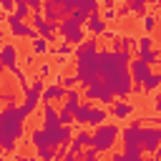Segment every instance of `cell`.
Wrapping results in <instances>:
<instances>
[{"mask_svg": "<svg viewBox=\"0 0 161 161\" xmlns=\"http://www.w3.org/2000/svg\"><path fill=\"white\" fill-rule=\"evenodd\" d=\"M121 138H123V148H141V118L131 121V126L123 128Z\"/></svg>", "mask_w": 161, "mask_h": 161, "instance_id": "obj_11", "label": "cell"}, {"mask_svg": "<svg viewBox=\"0 0 161 161\" xmlns=\"http://www.w3.org/2000/svg\"><path fill=\"white\" fill-rule=\"evenodd\" d=\"M5 23H8V30H10L13 38H25V40L38 38V30H35L33 25H28L25 20H20L15 13H8V15H5Z\"/></svg>", "mask_w": 161, "mask_h": 161, "instance_id": "obj_6", "label": "cell"}, {"mask_svg": "<svg viewBox=\"0 0 161 161\" xmlns=\"http://www.w3.org/2000/svg\"><path fill=\"white\" fill-rule=\"evenodd\" d=\"M103 38H106V40H116V38H118V33H116V30H106V33H103Z\"/></svg>", "mask_w": 161, "mask_h": 161, "instance_id": "obj_43", "label": "cell"}, {"mask_svg": "<svg viewBox=\"0 0 161 161\" xmlns=\"http://www.w3.org/2000/svg\"><path fill=\"white\" fill-rule=\"evenodd\" d=\"M116 5V0H103V8H113Z\"/></svg>", "mask_w": 161, "mask_h": 161, "instance_id": "obj_47", "label": "cell"}, {"mask_svg": "<svg viewBox=\"0 0 161 161\" xmlns=\"http://www.w3.org/2000/svg\"><path fill=\"white\" fill-rule=\"evenodd\" d=\"M80 8H83V10H88V13H98L101 0H80Z\"/></svg>", "mask_w": 161, "mask_h": 161, "instance_id": "obj_32", "label": "cell"}, {"mask_svg": "<svg viewBox=\"0 0 161 161\" xmlns=\"http://www.w3.org/2000/svg\"><path fill=\"white\" fill-rule=\"evenodd\" d=\"M126 3L131 5V13H133V15H138V18L146 15V3H148V0H126Z\"/></svg>", "mask_w": 161, "mask_h": 161, "instance_id": "obj_27", "label": "cell"}, {"mask_svg": "<svg viewBox=\"0 0 161 161\" xmlns=\"http://www.w3.org/2000/svg\"><path fill=\"white\" fill-rule=\"evenodd\" d=\"M25 113H23V108L15 103V106H5L3 108V113H0V131H3V136H0V146H3V151H13L15 148V141L18 138H23V133H25Z\"/></svg>", "mask_w": 161, "mask_h": 161, "instance_id": "obj_2", "label": "cell"}, {"mask_svg": "<svg viewBox=\"0 0 161 161\" xmlns=\"http://www.w3.org/2000/svg\"><path fill=\"white\" fill-rule=\"evenodd\" d=\"M108 111L106 108H93V113H91V121H88V128H98V126H103L106 121H108Z\"/></svg>", "mask_w": 161, "mask_h": 161, "instance_id": "obj_20", "label": "cell"}, {"mask_svg": "<svg viewBox=\"0 0 161 161\" xmlns=\"http://www.w3.org/2000/svg\"><path fill=\"white\" fill-rule=\"evenodd\" d=\"M68 18H73L78 25H86V23H88V18H91V13H88V10H83V8H78V10H73Z\"/></svg>", "mask_w": 161, "mask_h": 161, "instance_id": "obj_28", "label": "cell"}, {"mask_svg": "<svg viewBox=\"0 0 161 161\" xmlns=\"http://www.w3.org/2000/svg\"><path fill=\"white\" fill-rule=\"evenodd\" d=\"M15 161H43L40 156H18Z\"/></svg>", "mask_w": 161, "mask_h": 161, "instance_id": "obj_44", "label": "cell"}, {"mask_svg": "<svg viewBox=\"0 0 161 161\" xmlns=\"http://www.w3.org/2000/svg\"><path fill=\"white\" fill-rule=\"evenodd\" d=\"M35 58H38V55H35V53H28V55H25V58H23V63H25V65H35V63H38V60H35Z\"/></svg>", "mask_w": 161, "mask_h": 161, "instance_id": "obj_41", "label": "cell"}, {"mask_svg": "<svg viewBox=\"0 0 161 161\" xmlns=\"http://www.w3.org/2000/svg\"><path fill=\"white\" fill-rule=\"evenodd\" d=\"M53 3L65 13V18H68L73 10H78V8H80V0H53Z\"/></svg>", "mask_w": 161, "mask_h": 161, "instance_id": "obj_23", "label": "cell"}, {"mask_svg": "<svg viewBox=\"0 0 161 161\" xmlns=\"http://www.w3.org/2000/svg\"><path fill=\"white\" fill-rule=\"evenodd\" d=\"M103 20H106V23L118 20V10H116V8H106V10H103Z\"/></svg>", "mask_w": 161, "mask_h": 161, "instance_id": "obj_35", "label": "cell"}, {"mask_svg": "<svg viewBox=\"0 0 161 161\" xmlns=\"http://www.w3.org/2000/svg\"><path fill=\"white\" fill-rule=\"evenodd\" d=\"M113 50H118V53H121V50H126V48H123V38H121V35L113 40Z\"/></svg>", "mask_w": 161, "mask_h": 161, "instance_id": "obj_42", "label": "cell"}, {"mask_svg": "<svg viewBox=\"0 0 161 161\" xmlns=\"http://www.w3.org/2000/svg\"><path fill=\"white\" fill-rule=\"evenodd\" d=\"M151 45H153V38H151L148 33H143V35L138 38V45H136V50H151Z\"/></svg>", "mask_w": 161, "mask_h": 161, "instance_id": "obj_30", "label": "cell"}, {"mask_svg": "<svg viewBox=\"0 0 161 161\" xmlns=\"http://www.w3.org/2000/svg\"><path fill=\"white\" fill-rule=\"evenodd\" d=\"M68 88L63 83H53V86H45L43 91V103H50V101H58V98H65Z\"/></svg>", "mask_w": 161, "mask_h": 161, "instance_id": "obj_18", "label": "cell"}, {"mask_svg": "<svg viewBox=\"0 0 161 161\" xmlns=\"http://www.w3.org/2000/svg\"><path fill=\"white\" fill-rule=\"evenodd\" d=\"M148 161H158V158H156V156H153V158H148Z\"/></svg>", "mask_w": 161, "mask_h": 161, "instance_id": "obj_50", "label": "cell"}, {"mask_svg": "<svg viewBox=\"0 0 161 161\" xmlns=\"http://www.w3.org/2000/svg\"><path fill=\"white\" fill-rule=\"evenodd\" d=\"M43 91H45V78H40V75H35V80H33V86L23 93L25 98H23V113L25 116H30L35 108H38V103H43Z\"/></svg>", "mask_w": 161, "mask_h": 161, "instance_id": "obj_5", "label": "cell"}, {"mask_svg": "<svg viewBox=\"0 0 161 161\" xmlns=\"http://www.w3.org/2000/svg\"><path fill=\"white\" fill-rule=\"evenodd\" d=\"M83 96H86V101H98L101 106H113V103H116V96L111 93V88H108L103 80H98V83L88 86Z\"/></svg>", "mask_w": 161, "mask_h": 161, "instance_id": "obj_9", "label": "cell"}, {"mask_svg": "<svg viewBox=\"0 0 161 161\" xmlns=\"http://www.w3.org/2000/svg\"><path fill=\"white\" fill-rule=\"evenodd\" d=\"M131 50H98V70H101V80L111 88V93L116 98H126L133 91V78H131Z\"/></svg>", "mask_w": 161, "mask_h": 161, "instance_id": "obj_1", "label": "cell"}, {"mask_svg": "<svg viewBox=\"0 0 161 161\" xmlns=\"http://www.w3.org/2000/svg\"><path fill=\"white\" fill-rule=\"evenodd\" d=\"M141 148L151 156L161 148V126H141Z\"/></svg>", "mask_w": 161, "mask_h": 161, "instance_id": "obj_7", "label": "cell"}, {"mask_svg": "<svg viewBox=\"0 0 161 161\" xmlns=\"http://www.w3.org/2000/svg\"><path fill=\"white\" fill-rule=\"evenodd\" d=\"M10 73H13V75H15V80H18V86H20V91H23V93H25V91H28V88H30V83H28V73H25V70H23V68H20V65H18V68H15V70H10Z\"/></svg>", "mask_w": 161, "mask_h": 161, "instance_id": "obj_24", "label": "cell"}, {"mask_svg": "<svg viewBox=\"0 0 161 161\" xmlns=\"http://www.w3.org/2000/svg\"><path fill=\"white\" fill-rule=\"evenodd\" d=\"M50 73H53V65H50V63H45V60H43V63H40V65H38V75H40V78H48V75H50Z\"/></svg>", "mask_w": 161, "mask_h": 161, "instance_id": "obj_33", "label": "cell"}, {"mask_svg": "<svg viewBox=\"0 0 161 161\" xmlns=\"http://www.w3.org/2000/svg\"><path fill=\"white\" fill-rule=\"evenodd\" d=\"M13 13H15V15L20 18V20H30V15H33V10H30V5H28V0H25V3H18Z\"/></svg>", "mask_w": 161, "mask_h": 161, "instance_id": "obj_25", "label": "cell"}, {"mask_svg": "<svg viewBox=\"0 0 161 161\" xmlns=\"http://www.w3.org/2000/svg\"><path fill=\"white\" fill-rule=\"evenodd\" d=\"M28 5H30V10H33V13H40V10H43V5H45V0H28Z\"/></svg>", "mask_w": 161, "mask_h": 161, "instance_id": "obj_37", "label": "cell"}, {"mask_svg": "<svg viewBox=\"0 0 161 161\" xmlns=\"http://www.w3.org/2000/svg\"><path fill=\"white\" fill-rule=\"evenodd\" d=\"M133 113H136V106L128 103V101H116V103L111 106V116L118 118V121H126V118H131Z\"/></svg>", "mask_w": 161, "mask_h": 161, "instance_id": "obj_16", "label": "cell"}, {"mask_svg": "<svg viewBox=\"0 0 161 161\" xmlns=\"http://www.w3.org/2000/svg\"><path fill=\"white\" fill-rule=\"evenodd\" d=\"M153 156H156V158H161V148H158V151H156V153H153Z\"/></svg>", "mask_w": 161, "mask_h": 161, "instance_id": "obj_48", "label": "cell"}, {"mask_svg": "<svg viewBox=\"0 0 161 161\" xmlns=\"http://www.w3.org/2000/svg\"><path fill=\"white\" fill-rule=\"evenodd\" d=\"M63 78H65L63 73H55V75H53V80H55V83H63Z\"/></svg>", "mask_w": 161, "mask_h": 161, "instance_id": "obj_46", "label": "cell"}, {"mask_svg": "<svg viewBox=\"0 0 161 161\" xmlns=\"http://www.w3.org/2000/svg\"><path fill=\"white\" fill-rule=\"evenodd\" d=\"M3 101H5V106H15V93H3Z\"/></svg>", "mask_w": 161, "mask_h": 161, "instance_id": "obj_39", "label": "cell"}, {"mask_svg": "<svg viewBox=\"0 0 161 161\" xmlns=\"http://www.w3.org/2000/svg\"><path fill=\"white\" fill-rule=\"evenodd\" d=\"M86 30H88L91 35H103V33L108 30V23L103 20L101 13H91V18H88V23H86Z\"/></svg>", "mask_w": 161, "mask_h": 161, "instance_id": "obj_17", "label": "cell"}, {"mask_svg": "<svg viewBox=\"0 0 161 161\" xmlns=\"http://www.w3.org/2000/svg\"><path fill=\"white\" fill-rule=\"evenodd\" d=\"M60 123H63V126H70V123H75V116H73L70 111H63V108H60Z\"/></svg>", "mask_w": 161, "mask_h": 161, "instance_id": "obj_34", "label": "cell"}, {"mask_svg": "<svg viewBox=\"0 0 161 161\" xmlns=\"http://www.w3.org/2000/svg\"><path fill=\"white\" fill-rule=\"evenodd\" d=\"M28 138H30V146H33L38 153H40V151H45V148H53V146H50V138H48V131H45V128H33Z\"/></svg>", "mask_w": 161, "mask_h": 161, "instance_id": "obj_15", "label": "cell"}, {"mask_svg": "<svg viewBox=\"0 0 161 161\" xmlns=\"http://www.w3.org/2000/svg\"><path fill=\"white\" fill-rule=\"evenodd\" d=\"M30 25L38 30V35H43V38H48V40H55V33H58V25H60V23H50V20H45V15L33 13V15H30Z\"/></svg>", "mask_w": 161, "mask_h": 161, "instance_id": "obj_10", "label": "cell"}, {"mask_svg": "<svg viewBox=\"0 0 161 161\" xmlns=\"http://www.w3.org/2000/svg\"><path fill=\"white\" fill-rule=\"evenodd\" d=\"M128 13H131V5H128V3H126V5H121V8H118V20H121V18H126Z\"/></svg>", "mask_w": 161, "mask_h": 161, "instance_id": "obj_40", "label": "cell"}, {"mask_svg": "<svg viewBox=\"0 0 161 161\" xmlns=\"http://www.w3.org/2000/svg\"><path fill=\"white\" fill-rule=\"evenodd\" d=\"M18 3H25V0H15V5H18Z\"/></svg>", "mask_w": 161, "mask_h": 161, "instance_id": "obj_49", "label": "cell"}, {"mask_svg": "<svg viewBox=\"0 0 161 161\" xmlns=\"http://www.w3.org/2000/svg\"><path fill=\"white\" fill-rule=\"evenodd\" d=\"M58 33H60V38L63 40H68L70 45H80L91 33L86 30V25H78L73 18H65V20H60V25H58Z\"/></svg>", "mask_w": 161, "mask_h": 161, "instance_id": "obj_4", "label": "cell"}, {"mask_svg": "<svg viewBox=\"0 0 161 161\" xmlns=\"http://www.w3.org/2000/svg\"><path fill=\"white\" fill-rule=\"evenodd\" d=\"M30 48H33V53H35V55H45V53L50 50V40H48V38H43V35H38V38H33V40H30Z\"/></svg>", "mask_w": 161, "mask_h": 161, "instance_id": "obj_21", "label": "cell"}, {"mask_svg": "<svg viewBox=\"0 0 161 161\" xmlns=\"http://www.w3.org/2000/svg\"><path fill=\"white\" fill-rule=\"evenodd\" d=\"M121 133H123V131H121L116 123H103V126L93 128V146H96L101 153H108V151L116 148Z\"/></svg>", "mask_w": 161, "mask_h": 161, "instance_id": "obj_3", "label": "cell"}, {"mask_svg": "<svg viewBox=\"0 0 161 161\" xmlns=\"http://www.w3.org/2000/svg\"><path fill=\"white\" fill-rule=\"evenodd\" d=\"M158 86H161V70H158V73H151V78L143 83V93H151V91H156Z\"/></svg>", "mask_w": 161, "mask_h": 161, "instance_id": "obj_26", "label": "cell"}, {"mask_svg": "<svg viewBox=\"0 0 161 161\" xmlns=\"http://www.w3.org/2000/svg\"><path fill=\"white\" fill-rule=\"evenodd\" d=\"M151 63H146V60H141V58H136V60H131V78H133V91L136 93H143V83L151 78Z\"/></svg>", "mask_w": 161, "mask_h": 161, "instance_id": "obj_8", "label": "cell"}, {"mask_svg": "<svg viewBox=\"0 0 161 161\" xmlns=\"http://www.w3.org/2000/svg\"><path fill=\"white\" fill-rule=\"evenodd\" d=\"M88 146H93V131L80 128V131L73 136V141H70V151L80 156V153H83V148H88Z\"/></svg>", "mask_w": 161, "mask_h": 161, "instance_id": "obj_14", "label": "cell"}, {"mask_svg": "<svg viewBox=\"0 0 161 161\" xmlns=\"http://www.w3.org/2000/svg\"><path fill=\"white\" fill-rule=\"evenodd\" d=\"M0 60H3V68L5 70H15L18 68V60H20V53L13 43H5L3 50H0Z\"/></svg>", "mask_w": 161, "mask_h": 161, "instance_id": "obj_12", "label": "cell"}, {"mask_svg": "<svg viewBox=\"0 0 161 161\" xmlns=\"http://www.w3.org/2000/svg\"><path fill=\"white\" fill-rule=\"evenodd\" d=\"M0 5H3L5 13H13L15 10V0H0Z\"/></svg>", "mask_w": 161, "mask_h": 161, "instance_id": "obj_38", "label": "cell"}, {"mask_svg": "<svg viewBox=\"0 0 161 161\" xmlns=\"http://www.w3.org/2000/svg\"><path fill=\"white\" fill-rule=\"evenodd\" d=\"M121 38H123V48H126V50H128L131 45H138V38H133V35H121Z\"/></svg>", "mask_w": 161, "mask_h": 161, "instance_id": "obj_36", "label": "cell"}, {"mask_svg": "<svg viewBox=\"0 0 161 161\" xmlns=\"http://www.w3.org/2000/svg\"><path fill=\"white\" fill-rule=\"evenodd\" d=\"M58 126H63L60 123V111L53 103H43V128L50 131V128H58Z\"/></svg>", "mask_w": 161, "mask_h": 161, "instance_id": "obj_13", "label": "cell"}, {"mask_svg": "<svg viewBox=\"0 0 161 161\" xmlns=\"http://www.w3.org/2000/svg\"><path fill=\"white\" fill-rule=\"evenodd\" d=\"M91 113H93V106H91V101H88V103H80V106H78V111L73 113V116H75V123H80V126H88V121H91Z\"/></svg>", "mask_w": 161, "mask_h": 161, "instance_id": "obj_19", "label": "cell"}, {"mask_svg": "<svg viewBox=\"0 0 161 161\" xmlns=\"http://www.w3.org/2000/svg\"><path fill=\"white\" fill-rule=\"evenodd\" d=\"M63 86H65V88H78V86H80V75H78V73L65 75V78H63Z\"/></svg>", "mask_w": 161, "mask_h": 161, "instance_id": "obj_31", "label": "cell"}, {"mask_svg": "<svg viewBox=\"0 0 161 161\" xmlns=\"http://www.w3.org/2000/svg\"><path fill=\"white\" fill-rule=\"evenodd\" d=\"M73 50H75V48H73L68 40H60V45H55V48H53V55H55V58H70V55H73Z\"/></svg>", "mask_w": 161, "mask_h": 161, "instance_id": "obj_22", "label": "cell"}, {"mask_svg": "<svg viewBox=\"0 0 161 161\" xmlns=\"http://www.w3.org/2000/svg\"><path fill=\"white\" fill-rule=\"evenodd\" d=\"M153 111L161 113V96H153Z\"/></svg>", "mask_w": 161, "mask_h": 161, "instance_id": "obj_45", "label": "cell"}, {"mask_svg": "<svg viewBox=\"0 0 161 161\" xmlns=\"http://www.w3.org/2000/svg\"><path fill=\"white\" fill-rule=\"evenodd\" d=\"M141 28H143V33H151V30L156 28V15H148V13H146V15L141 18Z\"/></svg>", "mask_w": 161, "mask_h": 161, "instance_id": "obj_29", "label": "cell"}]
</instances>
